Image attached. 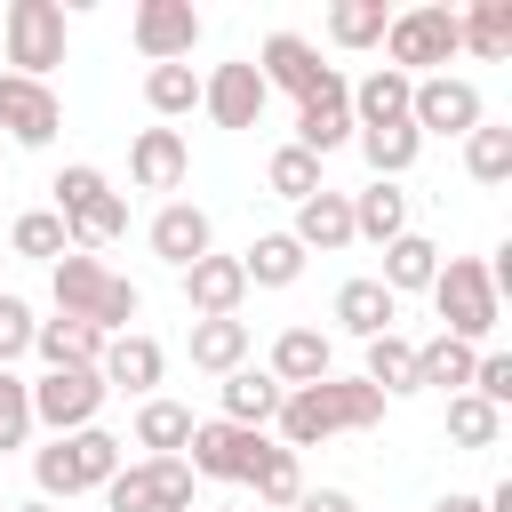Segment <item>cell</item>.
Masks as SVG:
<instances>
[{
    "mask_svg": "<svg viewBox=\"0 0 512 512\" xmlns=\"http://www.w3.org/2000/svg\"><path fill=\"white\" fill-rule=\"evenodd\" d=\"M384 416V392L376 384H360V376H320V384H296L288 400H280V448H320L328 432H368Z\"/></svg>",
    "mask_w": 512,
    "mask_h": 512,
    "instance_id": "6da1fadb",
    "label": "cell"
},
{
    "mask_svg": "<svg viewBox=\"0 0 512 512\" xmlns=\"http://www.w3.org/2000/svg\"><path fill=\"white\" fill-rule=\"evenodd\" d=\"M56 312H64V320H88V328H104V336H128V320L144 312V296H136L128 280H112L96 256L64 248V256H56Z\"/></svg>",
    "mask_w": 512,
    "mask_h": 512,
    "instance_id": "7a4b0ae2",
    "label": "cell"
},
{
    "mask_svg": "<svg viewBox=\"0 0 512 512\" xmlns=\"http://www.w3.org/2000/svg\"><path fill=\"white\" fill-rule=\"evenodd\" d=\"M432 304H440V336H456V344H480V336H496V320H504L496 280H488L480 256H448V264L432 272Z\"/></svg>",
    "mask_w": 512,
    "mask_h": 512,
    "instance_id": "3957f363",
    "label": "cell"
},
{
    "mask_svg": "<svg viewBox=\"0 0 512 512\" xmlns=\"http://www.w3.org/2000/svg\"><path fill=\"white\" fill-rule=\"evenodd\" d=\"M120 472V440L112 432H64V440H48L40 456H32V480H40V496L48 504H64V496H80V488H104Z\"/></svg>",
    "mask_w": 512,
    "mask_h": 512,
    "instance_id": "277c9868",
    "label": "cell"
},
{
    "mask_svg": "<svg viewBox=\"0 0 512 512\" xmlns=\"http://www.w3.org/2000/svg\"><path fill=\"white\" fill-rule=\"evenodd\" d=\"M0 56L24 72V80H48L64 64V8L56 0H8L0 16Z\"/></svg>",
    "mask_w": 512,
    "mask_h": 512,
    "instance_id": "5b68a950",
    "label": "cell"
},
{
    "mask_svg": "<svg viewBox=\"0 0 512 512\" xmlns=\"http://www.w3.org/2000/svg\"><path fill=\"white\" fill-rule=\"evenodd\" d=\"M104 504H112V512H192V464H184V456L120 464V472L104 480Z\"/></svg>",
    "mask_w": 512,
    "mask_h": 512,
    "instance_id": "8992f818",
    "label": "cell"
},
{
    "mask_svg": "<svg viewBox=\"0 0 512 512\" xmlns=\"http://www.w3.org/2000/svg\"><path fill=\"white\" fill-rule=\"evenodd\" d=\"M384 48H392V72H424V64H448L456 48H464V32H456V8H440V0H424V8H400L392 24H384Z\"/></svg>",
    "mask_w": 512,
    "mask_h": 512,
    "instance_id": "52a82bcc",
    "label": "cell"
},
{
    "mask_svg": "<svg viewBox=\"0 0 512 512\" xmlns=\"http://www.w3.org/2000/svg\"><path fill=\"white\" fill-rule=\"evenodd\" d=\"M24 392H32V424H48L56 440H64V432H88L96 408H104V376H96V368H48V376L24 384Z\"/></svg>",
    "mask_w": 512,
    "mask_h": 512,
    "instance_id": "ba28073f",
    "label": "cell"
},
{
    "mask_svg": "<svg viewBox=\"0 0 512 512\" xmlns=\"http://www.w3.org/2000/svg\"><path fill=\"white\" fill-rule=\"evenodd\" d=\"M480 120H488V104H480L472 80L432 72V80H416V96H408V128H416V136H472Z\"/></svg>",
    "mask_w": 512,
    "mask_h": 512,
    "instance_id": "9c48e42d",
    "label": "cell"
},
{
    "mask_svg": "<svg viewBox=\"0 0 512 512\" xmlns=\"http://www.w3.org/2000/svg\"><path fill=\"white\" fill-rule=\"evenodd\" d=\"M128 32H136V48H144L152 64H184V56L200 48V8H192V0H136Z\"/></svg>",
    "mask_w": 512,
    "mask_h": 512,
    "instance_id": "30bf717a",
    "label": "cell"
},
{
    "mask_svg": "<svg viewBox=\"0 0 512 512\" xmlns=\"http://www.w3.org/2000/svg\"><path fill=\"white\" fill-rule=\"evenodd\" d=\"M184 448H192V456H184V464H192V480H248V464L264 456V432H248V424H224V416H216V424H192V440H184Z\"/></svg>",
    "mask_w": 512,
    "mask_h": 512,
    "instance_id": "8fae6325",
    "label": "cell"
},
{
    "mask_svg": "<svg viewBox=\"0 0 512 512\" xmlns=\"http://www.w3.org/2000/svg\"><path fill=\"white\" fill-rule=\"evenodd\" d=\"M344 136H352V80H344V72H328V80H320V88L296 104V152L328 160Z\"/></svg>",
    "mask_w": 512,
    "mask_h": 512,
    "instance_id": "7c38bea8",
    "label": "cell"
},
{
    "mask_svg": "<svg viewBox=\"0 0 512 512\" xmlns=\"http://www.w3.org/2000/svg\"><path fill=\"white\" fill-rule=\"evenodd\" d=\"M0 128L16 136V144H48L56 128H64V104H56V88L48 80H24V72H0Z\"/></svg>",
    "mask_w": 512,
    "mask_h": 512,
    "instance_id": "4fadbf2b",
    "label": "cell"
},
{
    "mask_svg": "<svg viewBox=\"0 0 512 512\" xmlns=\"http://www.w3.org/2000/svg\"><path fill=\"white\" fill-rule=\"evenodd\" d=\"M264 96H272V88H264V72H256L248 56H240V64H216V72L200 80V104H208L216 128H256V120H264Z\"/></svg>",
    "mask_w": 512,
    "mask_h": 512,
    "instance_id": "5bb4252c",
    "label": "cell"
},
{
    "mask_svg": "<svg viewBox=\"0 0 512 512\" xmlns=\"http://www.w3.org/2000/svg\"><path fill=\"white\" fill-rule=\"evenodd\" d=\"M248 64L264 72V88H288L296 104H304V96L336 72V64H320V48H312L304 32H272V40H264V56H248Z\"/></svg>",
    "mask_w": 512,
    "mask_h": 512,
    "instance_id": "9a60e30c",
    "label": "cell"
},
{
    "mask_svg": "<svg viewBox=\"0 0 512 512\" xmlns=\"http://www.w3.org/2000/svg\"><path fill=\"white\" fill-rule=\"evenodd\" d=\"M240 296H248L240 256H216V248H208L200 264H184V304H192V320H232Z\"/></svg>",
    "mask_w": 512,
    "mask_h": 512,
    "instance_id": "2e32d148",
    "label": "cell"
},
{
    "mask_svg": "<svg viewBox=\"0 0 512 512\" xmlns=\"http://www.w3.org/2000/svg\"><path fill=\"white\" fill-rule=\"evenodd\" d=\"M160 368H168V352L152 344V336H104V360H96V376H104V392H136V400H152V384H160Z\"/></svg>",
    "mask_w": 512,
    "mask_h": 512,
    "instance_id": "e0dca14e",
    "label": "cell"
},
{
    "mask_svg": "<svg viewBox=\"0 0 512 512\" xmlns=\"http://www.w3.org/2000/svg\"><path fill=\"white\" fill-rule=\"evenodd\" d=\"M208 240H216V224H208V208H192V200H168L160 216H152V256L160 264H200L208 256Z\"/></svg>",
    "mask_w": 512,
    "mask_h": 512,
    "instance_id": "ac0fdd59",
    "label": "cell"
},
{
    "mask_svg": "<svg viewBox=\"0 0 512 512\" xmlns=\"http://www.w3.org/2000/svg\"><path fill=\"white\" fill-rule=\"evenodd\" d=\"M288 240H296L304 256H312V248H320V256H336V248H352V200L320 184L312 200H296V232H288Z\"/></svg>",
    "mask_w": 512,
    "mask_h": 512,
    "instance_id": "d6986e66",
    "label": "cell"
},
{
    "mask_svg": "<svg viewBox=\"0 0 512 512\" xmlns=\"http://www.w3.org/2000/svg\"><path fill=\"white\" fill-rule=\"evenodd\" d=\"M184 168H192V152H184V136H176V128H144V136L128 144V176H136L144 192H176V184H184Z\"/></svg>",
    "mask_w": 512,
    "mask_h": 512,
    "instance_id": "ffe728a7",
    "label": "cell"
},
{
    "mask_svg": "<svg viewBox=\"0 0 512 512\" xmlns=\"http://www.w3.org/2000/svg\"><path fill=\"white\" fill-rule=\"evenodd\" d=\"M32 352L48 360V368H96L104 360V328H88V320H32Z\"/></svg>",
    "mask_w": 512,
    "mask_h": 512,
    "instance_id": "44dd1931",
    "label": "cell"
},
{
    "mask_svg": "<svg viewBox=\"0 0 512 512\" xmlns=\"http://www.w3.org/2000/svg\"><path fill=\"white\" fill-rule=\"evenodd\" d=\"M280 392H296V384H320L328 376V336L320 328H280V344H272V368H264Z\"/></svg>",
    "mask_w": 512,
    "mask_h": 512,
    "instance_id": "7402d4cb",
    "label": "cell"
},
{
    "mask_svg": "<svg viewBox=\"0 0 512 512\" xmlns=\"http://www.w3.org/2000/svg\"><path fill=\"white\" fill-rule=\"evenodd\" d=\"M408 96H416V80H408V72H392V64H376V72L352 88V128H384V120H408Z\"/></svg>",
    "mask_w": 512,
    "mask_h": 512,
    "instance_id": "603a6c76",
    "label": "cell"
},
{
    "mask_svg": "<svg viewBox=\"0 0 512 512\" xmlns=\"http://www.w3.org/2000/svg\"><path fill=\"white\" fill-rule=\"evenodd\" d=\"M336 320H344L352 336H392L400 296H392L384 280H344V288H336Z\"/></svg>",
    "mask_w": 512,
    "mask_h": 512,
    "instance_id": "cb8c5ba5",
    "label": "cell"
},
{
    "mask_svg": "<svg viewBox=\"0 0 512 512\" xmlns=\"http://www.w3.org/2000/svg\"><path fill=\"white\" fill-rule=\"evenodd\" d=\"M280 400H288V392H280L264 368H232V376H224V424H248V432H264V424L280 416Z\"/></svg>",
    "mask_w": 512,
    "mask_h": 512,
    "instance_id": "d4e9b609",
    "label": "cell"
},
{
    "mask_svg": "<svg viewBox=\"0 0 512 512\" xmlns=\"http://www.w3.org/2000/svg\"><path fill=\"white\" fill-rule=\"evenodd\" d=\"M352 136H360V152H368L376 184H400V176L416 168V152H424V136H416L408 120H384V128H352Z\"/></svg>",
    "mask_w": 512,
    "mask_h": 512,
    "instance_id": "484cf974",
    "label": "cell"
},
{
    "mask_svg": "<svg viewBox=\"0 0 512 512\" xmlns=\"http://www.w3.org/2000/svg\"><path fill=\"white\" fill-rule=\"evenodd\" d=\"M400 232H408V192H400V184H368V192L352 200V240H384V248H392Z\"/></svg>",
    "mask_w": 512,
    "mask_h": 512,
    "instance_id": "4316f807",
    "label": "cell"
},
{
    "mask_svg": "<svg viewBox=\"0 0 512 512\" xmlns=\"http://www.w3.org/2000/svg\"><path fill=\"white\" fill-rule=\"evenodd\" d=\"M192 368L208 376L248 368V320H192Z\"/></svg>",
    "mask_w": 512,
    "mask_h": 512,
    "instance_id": "83f0119b",
    "label": "cell"
},
{
    "mask_svg": "<svg viewBox=\"0 0 512 512\" xmlns=\"http://www.w3.org/2000/svg\"><path fill=\"white\" fill-rule=\"evenodd\" d=\"M456 32H464V48H472V56L504 64V56H512V0H472V8L456 16Z\"/></svg>",
    "mask_w": 512,
    "mask_h": 512,
    "instance_id": "f1b7e54d",
    "label": "cell"
},
{
    "mask_svg": "<svg viewBox=\"0 0 512 512\" xmlns=\"http://www.w3.org/2000/svg\"><path fill=\"white\" fill-rule=\"evenodd\" d=\"M432 272H440V248H432L424 232H400V240L384 248V272H376V280H384L392 296H408V288H432Z\"/></svg>",
    "mask_w": 512,
    "mask_h": 512,
    "instance_id": "f546056e",
    "label": "cell"
},
{
    "mask_svg": "<svg viewBox=\"0 0 512 512\" xmlns=\"http://www.w3.org/2000/svg\"><path fill=\"white\" fill-rule=\"evenodd\" d=\"M472 344H456V336H432V344H416V392L432 384V392H464L472 384Z\"/></svg>",
    "mask_w": 512,
    "mask_h": 512,
    "instance_id": "4dcf8cb0",
    "label": "cell"
},
{
    "mask_svg": "<svg viewBox=\"0 0 512 512\" xmlns=\"http://www.w3.org/2000/svg\"><path fill=\"white\" fill-rule=\"evenodd\" d=\"M184 440H192V408L152 392V400L136 408V448H152V456H184Z\"/></svg>",
    "mask_w": 512,
    "mask_h": 512,
    "instance_id": "1f68e13d",
    "label": "cell"
},
{
    "mask_svg": "<svg viewBox=\"0 0 512 512\" xmlns=\"http://www.w3.org/2000/svg\"><path fill=\"white\" fill-rule=\"evenodd\" d=\"M64 232H72V248H80V256H88V248H112V240L128 232V200H120V192H96L88 208H72V216H64Z\"/></svg>",
    "mask_w": 512,
    "mask_h": 512,
    "instance_id": "d6a6232c",
    "label": "cell"
},
{
    "mask_svg": "<svg viewBox=\"0 0 512 512\" xmlns=\"http://www.w3.org/2000/svg\"><path fill=\"white\" fill-rule=\"evenodd\" d=\"M144 104H152L160 120L200 112V72H192V64H152V72H144Z\"/></svg>",
    "mask_w": 512,
    "mask_h": 512,
    "instance_id": "836d02e7",
    "label": "cell"
},
{
    "mask_svg": "<svg viewBox=\"0 0 512 512\" xmlns=\"http://www.w3.org/2000/svg\"><path fill=\"white\" fill-rule=\"evenodd\" d=\"M240 272H248V288H288V280L304 272V248H296L288 232H264V240L240 256Z\"/></svg>",
    "mask_w": 512,
    "mask_h": 512,
    "instance_id": "e575fe53",
    "label": "cell"
},
{
    "mask_svg": "<svg viewBox=\"0 0 512 512\" xmlns=\"http://www.w3.org/2000/svg\"><path fill=\"white\" fill-rule=\"evenodd\" d=\"M360 384H376V392H416V344H408V336H368Z\"/></svg>",
    "mask_w": 512,
    "mask_h": 512,
    "instance_id": "d590c367",
    "label": "cell"
},
{
    "mask_svg": "<svg viewBox=\"0 0 512 512\" xmlns=\"http://www.w3.org/2000/svg\"><path fill=\"white\" fill-rule=\"evenodd\" d=\"M448 440L456 448H496L504 440V408H488L480 392H448Z\"/></svg>",
    "mask_w": 512,
    "mask_h": 512,
    "instance_id": "8d00e7d4",
    "label": "cell"
},
{
    "mask_svg": "<svg viewBox=\"0 0 512 512\" xmlns=\"http://www.w3.org/2000/svg\"><path fill=\"white\" fill-rule=\"evenodd\" d=\"M248 488H256V504H296V496H304V464H296V448H272V440H264V456L248 464Z\"/></svg>",
    "mask_w": 512,
    "mask_h": 512,
    "instance_id": "74e56055",
    "label": "cell"
},
{
    "mask_svg": "<svg viewBox=\"0 0 512 512\" xmlns=\"http://www.w3.org/2000/svg\"><path fill=\"white\" fill-rule=\"evenodd\" d=\"M384 24H392L384 0H336V8H328V40H336V48H376Z\"/></svg>",
    "mask_w": 512,
    "mask_h": 512,
    "instance_id": "f35d334b",
    "label": "cell"
},
{
    "mask_svg": "<svg viewBox=\"0 0 512 512\" xmlns=\"http://www.w3.org/2000/svg\"><path fill=\"white\" fill-rule=\"evenodd\" d=\"M464 168H472V184H504L512 176V128H472L464 136Z\"/></svg>",
    "mask_w": 512,
    "mask_h": 512,
    "instance_id": "ab89813d",
    "label": "cell"
},
{
    "mask_svg": "<svg viewBox=\"0 0 512 512\" xmlns=\"http://www.w3.org/2000/svg\"><path fill=\"white\" fill-rule=\"evenodd\" d=\"M8 240H16V256H40V264H56V256L72 248V232H64V216H56V208H24Z\"/></svg>",
    "mask_w": 512,
    "mask_h": 512,
    "instance_id": "60d3db41",
    "label": "cell"
},
{
    "mask_svg": "<svg viewBox=\"0 0 512 512\" xmlns=\"http://www.w3.org/2000/svg\"><path fill=\"white\" fill-rule=\"evenodd\" d=\"M264 176H272V192H280V200H312V192H320V160H312V152H296V144H280Z\"/></svg>",
    "mask_w": 512,
    "mask_h": 512,
    "instance_id": "b9f144b4",
    "label": "cell"
},
{
    "mask_svg": "<svg viewBox=\"0 0 512 512\" xmlns=\"http://www.w3.org/2000/svg\"><path fill=\"white\" fill-rule=\"evenodd\" d=\"M24 440H32V392H24V376L0 368V456L24 448Z\"/></svg>",
    "mask_w": 512,
    "mask_h": 512,
    "instance_id": "7bdbcfd3",
    "label": "cell"
},
{
    "mask_svg": "<svg viewBox=\"0 0 512 512\" xmlns=\"http://www.w3.org/2000/svg\"><path fill=\"white\" fill-rule=\"evenodd\" d=\"M48 192H56V216H72V208H88V200H96V192H112V184H104V168L72 160V168H64V176H56Z\"/></svg>",
    "mask_w": 512,
    "mask_h": 512,
    "instance_id": "ee69618b",
    "label": "cell"
},
{
    "mask_svg": "<svg viewBox=\"0 0 512 512\" xmlns=\"http://www.w3.org/2000/svg\"><path fill=\"white\" fill-rule=\"evenodd\" d=\"M464 392H480L488 408H504V400H512V352H480V360H472V384H464Z\"/></svg>",
    "mask_w": 512,
    "mask_h": 512,
    "instance_id": "f6af8a7d",
    "label": "cell"
},
{
    "mask_svg": "<svg viewBox=\"0 0 512 512\" xmlns=\"http://www.w3.org/2000/svg\"><path fill=\"white\" fill-rule=\"evenodd\" d=\"M16 352H32V304H24V296H0V368H8Z\"/></svg>",
    "mask_w": 512,
    "mask_h": 512,
    "instance_id": "bcb514c9",
    "label": "cell"
},
{
    "mask_svg": "<svg viewBox=\"0 0 512 512\" xmlns=\"http://www.w3.org/2000/svg\"><path fill=\"white\" fill-rule=\"evenodd\" d=\"M296 512H360V504H352L344 488H304V496H296Z\"/></svg>",
    "mask_w": 512,
    "mask_h": 512,
    "instance_id": "7dc6e473",
    "label": "cell"
},
{
    "mask_svg": "<svg viewBox=\"0 0 512 512\" xmlns=\"http://www.w3.org/2000/svg\"><path fill=\"white\" fill-rule=\"evenodd\" d=\"M432 512H488V504H480V496H440Z\"/></svg>",
    "mask_w": 512,
    "mask_h": 512,
    "instance_id": "c3c4849f",
    "label": "cell"
},
{
    "mask_svg": "<svg viewBox=\"0 0 512 512\" xmlns=\"http://www.w3.org/2000/svg\"><path fill=\"white\" fill-rule=\"evenodd\" d=\"M8 512H56V504H48V496H32V504H8Z\"/></svg>",
    "mask_w": 512,
    "mask_h": 512,
    "instance_id": "681fc988",
    "label": "cell"
},
{
    "mask_svg": "<svg viewBox=\"0 0 512 512\" xmlns=\"http://www.w3.org/2000/svg\"><path fill=\"white\" fill-rule=\"evenodd\" d=\"M224 512H232V504H224Z\"/></svg>",
    "mask_w": 512,
    "mask_h": 512,
    "instance_id": "f907efd6",
    "label": "cell"
},
{
    "mask_svg": "<svg viewBox=\"0 0 512 512\" xmlns=\"http://www.w3.org/2000/svg\"><path fill=\"white\" fill-rule=\"evenodd\" d=\"M0 512H8V504H0Z\"/></svg>",
    "mask_w": 512,
    "mask_h": 512,
    "instance_id": "816d5d0a",
    "label": "cell"
}]
</instances>
